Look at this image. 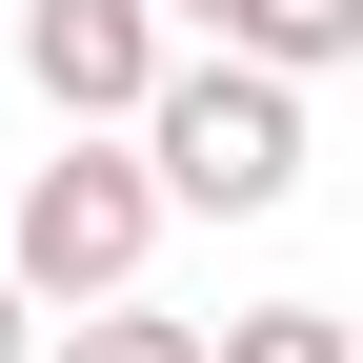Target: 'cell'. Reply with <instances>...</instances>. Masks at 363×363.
Masks as SVG:
<instances>
[{"label": "cell", "mask_w": 363, "mask_h": 363, "mask_svg": "<svg viewBox=\"0 0 363 363\" xmlns=\"http://www.w3.org/2000/svg\"><path fill=\"white\" fill-rule=\"evenodd\" d=\"M61 363H202V323H162V303H81Z\"/></svg>", "instance_id": "obj_6"}, {"label": "cell", "mask_w": 363, "mask_h": 363, "mask_svg": "<svg viewBox=\"0 0 363 363\" xmlns=\"http://www.w3.org/2000/svg\"><path fill=\"white\" fill-rule=\"evenodd\" d=\"M162 61H182V21H162V0H21V81H40L61 121H101V142L162 101Z\"/></svg>", "instance_id": "obj_3"}, {"label": "cell", "mask_w": 363, "mask_h": 363, "mask_svg": "<svg viewBox=\"0 0 363 363\" xmlns=\"http://www.w3.org/2000/svg\"><path fill=\"white\" fill-rule=\"evenodd\" d=\"M222 61H262V81H323V61H363V0H242V40Z\"/></svg>", "instance_id": "obj_4"}, {"label": "cell", "mask_w": 363, "mask_h": 363, "mask_svg": "<svg viewBox=\"0 0 363 363\" xmlns=\"http://www.w3.org/2000/svg\"><path fill=\"white\" fill-rule=\"evenodd\" d=\"M142 142L162 202H202V222H262V202H303V81H262V61H162V101L121 121Z\"/></svg>", "instance_id": "obj_2"}, {"label": "cell", "mask_w": 363, "mask_h": 363, "mask_svg": "<svg viewBox=\"0 0 363 363\" xmlns=\"http://www.w3.org/2000/svg\"><path fill=\"white\" fill-rule=\"evenodd\" d=\"M162 21H182V40H242V0H162Z\"/></svg>", "instance_id": "obj_7"}, {"label": "cell", "mask_w": 363, "mask_h": 363, "mask_svg": "<svg viewBox=\"0 0 363 363\" xmlns=\"http://www.w3.org/2000/svg\"><path fill=\"white\" fill-rule=\"evenodd\" d=\"M162 182L142 142H101V121H61V162H21L0 182V283L40 303V323H81V303H142V242H162Z\"/></svg>", "instance_id": "obj_1"}, {"label": "cell", "mask_w": 363, "mask_h": 363, "mask_svg": "<svg viewBox=\"0 0 363 363\" xmlns=\"http://www.w3.org/2000/svg\"><path fill=\"white\" fill-rule=\"evenodd\" d=\"M202 363H363L343 303H242V323H202Z\"/></svg>", "instance_id": "obj_5"}, {"label": "cell", "mask_w": 363, "mask_h": 363, "mask_svg": "<svg viewBox=\"0 0 363 363\" xmlns=\"http://www.w3.org/2000/svg\"><path fill=\"white\" fill-rule=\"evenodd\" d=\"M21 343H40V303H21V283H0V363H21Z\"/></svg>", "instance_id": "obj_8"}]
</instances>
